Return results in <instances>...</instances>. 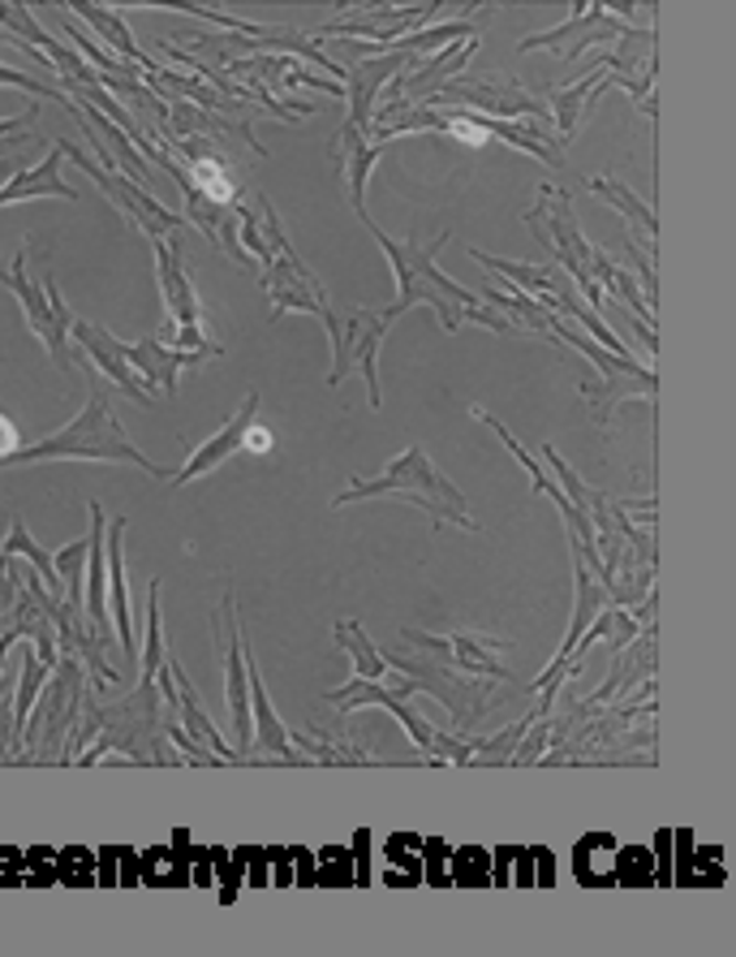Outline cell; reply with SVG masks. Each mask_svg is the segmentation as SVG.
I'll return each mask as SVG.
<instances>
[{"instance_id":"cell-1","label":"cell","mask_w":736,"mask_h":957,"mask_svg":"<svg viewBox=\"0 0 736 957\" xmlns=\"http://www.w3.org/2000/svg\"><path fill=\"white\" fill-rule=\"evenodd\" d=\"M357 220L366 225V234L380 241V250L392 264V277H396V298H392V316L401 319L410 307H435V316L444 323V332H457L462 323H483V328H496V332H512V323L487 307L478 294H469L465 285H457L453 277L439 272V250L448 246L453 234H439V238L423 241H401L392 238L384 225L371 220L366 207H357Z\"/></svg>"},{"instance_id":"cell-2","label":"cell","mask_w":736,"mask_h":957,"mask_svg":"<svg viewBox=\"0 0 736 957\" xmlns=\"http://www.w3.org/2000/svg\"><path fill=\"white\" fill-rule=\"evenodd\" d=\"M35 462H125V466H138L152 478H173V466L164 462H152L147 453H138V444L125 436V428L116 423L113 414V398H108V384H91V398H86V410L77 414L74 423H65L61 432L43 436L39 444H27V449H13L9 457H0V471L9 466H35Z\"/></svg>"},{"instance_id":"cell-3","label":"cell","mask_w":736,"mask_h":957,"mask_svg":"<svg viewBox=\"0 0 736 957\" xmlns=\"http://www.w3.org/2000/svg\"><path fill=\"white\" fill-rule=\"evenodd\" d=\"M375 496H401L410 501L418 514L435 522V526H462V531H478V518L469 514L465 492L444 475L423 444H410L401 457H392L384 475L375 478H353L345 492L332 501V510H345L353 501H375Z\"/></svg>"},{"instance_id":"cell-4","label":"cell","mask_w":736,"mask_h":957,"mask_svg":"<svg viewBox=\"0 0 736 957\" xmlns=\"http://www.w3.org/2000/svg\"><path fill=\"white\" fill-rule=\"evenodd\" d=\"M551 346H560V350H578L581 359L594 367L599 384H594V380H581V398H585L590 419H594L599 428L612 423V414H616L620 401H629V398L655 401L659 375H655L651 362H637L633 354H612V350L594 346L581 328H573L569 319L556 316V311H551Z\"/></svg>"},{"instance_id":"cell-5","label":"cell","mask_w":736,"mask_h":957,"mask_svg":"<svg viewBox=\"0 0 736 957\" xmlns=\"http://www.w3.org/2000/svg\"><path fill=\"white\" fill-rule=\"evenodd\" d=\"M384 651V647H380ZM387 669H396L401 678L414 681V690L418 694H435L439 703H444V712H448V724H453V733H469V729H478L487 712H491V703H500V694H496V678H478V673H462V669H453L444 656H435V651H384Z\"/></svg>"},{"instance_id":"cell-6","label":"cell","mask_w":736,"mask_h":957,"mask_svg":"<svg viewBox=\"0 0 736 957\" xmlns=\"http://www.w3.org/2000/svg\"><path fill=\"white\" fill-rule=\"evenodd\" d=\"M31 246L35 241L27 238V246L13 255V264L0 268V285L13 289V298L22 302V316H27V328L35 332L48 350V359L56 362V371H74V341H70V328H74V311L65 307L61 289H56V277L48 272V264L31 272Z\"/></svg>"},{"instance_id":"cell-7","label":"cell","mask_w":736,"mask_h":957,"mask_svg":"<svg viewBox=\"0 0 736 957\" xmlns=\"http://www.w3.org/2000/svg\"><path fill=\"white\" fill-rule=\"evenodd\" d=\"M82 699H86V669L74 656H61L39 690L31 717L22 724V759H35V763L56 759L61 763L65 747H70V733L82 717Z\"/></svg>"},{"instance_id":"cell-8","label":"cell","mask_w":736,"mask_h":957,"mask_svg":"<svg viewBox=\"0 0 736 957\" xmlns=\"http://www.w3.org/2000/svg\"><path fill=\"white\" fill-rule=\"evenodd\" d=\"M526 225H530V234L564 264V277L573 280V289H578V298H585V307H603V289L590 277V255H594V246L581 234L569 191H560V186H539V191H535V207L526 212Z\"/></svg>"},{"instance_id":"cell-9","label":"cell","mask_w":736,"mask_h":957,"mask_svg":"<svg viewBox=\"0 0 736 957\" xmlns=\"http://www.w3.org/2000/svg\"><path fill=\"white\" fill-rule=\"evenodd\" d=\"M396 323L392 307H357V311H341L336 319V332L328 337L332 341V371H328V384H345L349 375L357 371L362 384H366V401L371 410L384 405V393H380V341L384 332Z\"/></svg>"},{"instance_id":"cell-10","label":"cell","mask_w":736,"mask_h":957,"mask_svg":"<svg viewBox=\"0 0 736 957\" xmlns=\"http://www.w3.org/2000/svg\"><path fill=\"white\" fill-rule=\"evenodd\" d=\"M211 638H216V660L225 673V699H229L232 738H237V763H255V720H250V681H246V630L237 596L225 591L220 608L211 613Z\"/></svg>"},{"instance_id":"cell-11","label":"cell","mask_w":736,"mask_h":957,"mask_svg":"<svg viewBox=\"0 0 736 957\" xmlns=\"http://www.w3.org/2000/svg\"><path fill=\"white\" fill-rule=\"evenodd\" d=\"M431 104H453V109H465V113H478V117H496V121H539V125H551L547 117V104L535 100L526 86L508 74H483V70H469V74H457L453 82H444ZM426 104V109H431Z\"/></svg>"},{"instance_id":"cell-12","label":"cell","mask_w":736,"mask_h":957,"mask_svg":"<svg viewBox=\"0 0 736 957\" xmlns=\"http://www.w3.org/2000/svg\"><path fill=\"white\" fill-rule=\"evenodd\" d=\"M61 152H65V160H77L82 164V173L108 195V203H113L116 212L143 234V238H152V241H177V234L186 229V220L177 216V212H168L164 203L155 199L152 191H143V186H134L129 177H121V173H108V168H100L91 156H82V147H74L70 138H61L56 143Z\"/></svg>"},{"instance_id":"cell-13","label":"cell","mask_w":736,"mask_h":957,"mask_svg":"<svg viewBox=\"0 0 736 957\" xmlns=\"http://www.w3.org/2000/svg\"><path fill=\"white\" fill-rule=\"evenodd\" d=\"M410 694H418V690H414V681L401 678V673L396 678H353L345 686H336V690H328V703L341 708V717H353L357 708H387L392 717L401 720V729L410 733L414 751L426 759L431 755V742H435V729L410 708Z\"/></svg>"},{"instance_id":"cell-14","label":"cell","mask_w":736,"mask_h":957,"mask_svg":"<svg viewBox=\"0 0 736 957\" xmlns=\"http://www.w3.org/2000/svg\"><path fill=\"white\" fill-rule=\"evenodd\" d=\"M349 52H375V56H366V61H357V65H345V104H349V130H357V134H371V117H375V100H380V91H384L387 82H396L401 74H410V70H418L426 56L418 52H396V48H366V43H353Z\"/></svg>"},{"instance_id":"cell-15","label":"cell","mask_w":736,"mask_h":957,"mask_svg":"<svg viewBox=\"0 0 736 957\" xmlns=\"http://www.w3.org/2000/svg\"><path fill=\"white\" fill-rule=\"evenodd\" d=\"M439 13V4H341V18L323 27V35L332 40H349V35H362L375 48H387V43L405 40L414 31H423L426 22Z\"/></svg>"},{"instance_id":"cell-16","label":"cell","mask_w":736,"mask_h":957,"mask_svg":"<svg viewBox=\"0 0 736 957\" xmlns=\"http://www.w3.org/2000/svg\"><path fill=\"white\" fill-rule=\"evenodd\" d=\"M633 31V22H624L612 4H573V18L564 22V27H556V31H542V35H526L521 40V52H530V48H551V52H560L564 61H578L585 48H594V43H608V40H624Z\"/></svg>"},{"instance_id":"cell-17","label":"cell","mask_w":736,"mask_h":957,"mask_svg":"<svg viewBox=\"0 0 736 957\" xmlns=\"http://www.w3.org/2000/svg\"><path fill=\"white\" fill-rule=\"evenodd\" d=\"M104 535H108V518L104 505L91 501V535H86V583H82V613L91 635L104 642V651L116 647L113 617H108V553H104Z\"/></svg>"},{"instance_id":"cell-18","label":"cell","mask_w":736,"mask_h":957,"mask_svg":"<svg viewBox=\"0 0 736 957\" xmlns=\"http://www.w3.org/2000/svg\"><path fill=\"white\" fill-rule=\"evenodd\" d=\"M401 638L410 642V647H418V651H435V656H444L453 669H462V673H478V678H496V681H508L512 673L500 665V651L508 647L504 638H487V635H423V630H401Z\"/></svg>"},{"instance_id":"cell-19","label":"cell","mask_w":736,"mask_h":957,"mask_svg":"<svg viewBox=\"0 0 736 957\" xmlns=\"http://www.w3.org/2000/svg\"><path fill=\"white\" fill-rule=\"evenodd\" d=\"M159 681V694L177 708V720H186V733L190 738H198L211 755H220L225 763H237V751L229 747V738L211 724V717H207V708L198 703V690H194V681L186 678V669H182V660H177V651H164V678H155Z\"/></svg>"},{"instance_id":"cell-20","label":"cell","mask_w":736,"mask_h":957,"mask_svg":"<svg viewBox=\"0 0 736 957\" xmlns=\"http://www.w3.org/2000/svg\"><path fill=\"white\" fill-rule=\"evenodd\" d=\"M478 43H483V40H465V43H448V48L431 52L418 70H410V74H401V79L392 82V91H387V104L426 109V104H431V95H435L444 82H453L457 74H465V65L474 61Z\"/></svg>"},{"instance_id":"cell-21","label":"cell","mask_w":736,"mask_h":957,"mask_svg":"<svg viewBox=\"0 0 736 957\" xmlns=\"http://www.w3.org/2000/svg\"><path fill=\"white\" fill-rule=\"evenodd\" d=\"M155 246V277H159V298L173 328H203V302L186 272V255L177 241H152Z\"/></svg>"},{"instance_id":"cell-22","label":"cell","mask_w":736,"mask_h":957,"mask_svg":"<svg viewBox=\"0 0 736 957\" xmlns=\"http://www.w3.org/2000/svg\"><path fill=\"white\" fill-rule=\"evenodd\" d=\"M116 350H121V359L129 362V371L143 380V389L147 393H177V380H182V371H194L198 362H207L203 354H186V350H173V346H164V341H155V337H143V341H134V346H121L116 341Z\"/></svg>"},{"instance_id":"cell-23","label":"cell","mask_w":736,"mask_h":957,"mask_svg":"<svg viewBox=\"0 0 736 957\" xmlns=\"http://www.w3.org/2000/svg\"><path fill=\"white\" fill-rule=\"evenodd\" d=\"M259 423V393H246L241 398V405L232 410V419L216 432V436L207 440V444H198L194 449V457L182 466V471H173V478L168 483H194V478H203V475H211L220 462H229L232 453H241L246 449V432Z\"/></svg>"},{"instance_id":"cell-24","label":"cell","mask_w":736,"mask_h":957,"mask_svg":"<svg viewBox=\"0 0 736 957\" xmlns=\"http://www.w3.org/2000/svg\"><path fill=\"white\" fill-rule=\"evenodd\" d=\"M70 337H74L77 350L95 362V375H104V380H108V384H116L125 398H134L138 405H143V410H152V393H147V389H143V380L129 371V362L121 359V350H116V337L108 332V328L74 319Z\"/></svg>"},{"instance_id":"cell-25","label":"cell","mask_w":736,"mask_h":957,"mask_svg":"<svg viewBox=\"0 0 736 957\" xmlns=\"http://www.w3.org/2000/svg\"><path fill=\"white\" fill-rule=\"evenodd\" d=\"M387 147H392V138H366V134H357V130H349L341 125V134L332 138V147H328V156L336 164V173H341V182H345V195H349V207L357 212V207H366V182H371V168H375V160L384 156Z\"/></svg>"},{"instance_id":"cell-26","label":"cell","mask_w":736,"mask_h":957,"mask_svg":"<svg viewBox=\"0 0 736 957\" xmlns=\"http://www.w3.org/2000/svg\"><path fill=\"white\" fill-rule=\"evenodd\" d=\"M125 526L129 522L116 514V522L104 535V553H108V617H113V635L121 642V656L134 665L138 660V638H134V613H129V587H125Z\"/></svg>"},{"instance_id":"cell-27","label":"cell","mask_w":736,"mask_h":957,"mask_svg":"<svg viewBox=\"0 0 736 957\" xmlns=\"http://www.w3.org/2000/svg\"><path fill=\"white\" fill-rule=\"evenodd\" d=\"M61 164H65V152L52 143L39 164L31 168H22V173H13L4 186H0V207H9V203H27V199H61V203H82L77 199V191L65 182V173H61Z\"/></svg>"},{"instance_id":"cell-28","label":"cell","mask_w":736,"mask_h":957,"mask_svg":"<svg viewBox=\"0 0 736 957\" xmlns=\"http://www.w3.org/2000/svg\"><path fill=\"white\" fill-rule=\"evenodd\" d=\"M70 18H82L100 40H104V48L113 52L116 61H129V65H138L143 74L152 70V65H159L152 52H143L138 48V40L129 35V27H125V9H108V4H61Z\"/></svg>"},{"instance_id":"cell-29","label":"cell","mask_w":736,"mask_h":957,"mask_svg":"<svg viewBox=\"0 0 736 957\" xmlns=\"http://www.w3.org/2000/svg\"><path fill=\"white\" fill-rule=\"evenodd\" d=\"M293 747L307 755V763H380L371 747L349 738V717H336V729H323L319 720L293 733Z\"/></svg>"},{"instance_id":"cell-30","label":"cell","mask_w":736,"mask_h":957,"mask_svg":"<svg viewBox=\"0 0 736 957\" xmlns=\"http://www.w3.org/2000/svg\"><path fill=\"white\" fill-rule=\"evenodd\" d=\"M608 86H612V79H608L603 65H594L585 79L569 82V86H556V91H551V113H547V117H551V130L569 143L573 130H578L581 113L590 109V100H599V91H608Z\"/></svg>"},{"instance_id":"cell-31","label":"cell","mask_w":736,"mask_h":957,"mask_svg":"<svg viewBox=\"0 0 736 957\" xmlns=\"http://www.w3.org/2000/svg\"><path fill=\"white\" fill-rule=\"evenodd\" d=\"M590 191L608 203V207H616L620 216L629 220V229H633L629 238H637L642 241V250L655 255L659 220H655V207H651V203H642L629 186H624V182H616V177H590Z\"/></svg>"},{"instance_id":"cell-32","label":"cell","mask_w":736,"mask_h":957,"mask_svg":"<svg viewBox=\"0 0 736 957\" xmlns=\"http://www.w3.org/2000/svg\"><path fill=\"white\" fill-rule=\"evenodd\" d=\"M332 642L353 660V678H387V660L384 651L375 647V638L366 635L357 621H336L332 630Z\"/></svg>"},{"instance_id":"cell-33","label":"cell","mask_w":736,"mask_h":957,"mask_svg":"<svg viewBox=\"0 0 736 957\" xmlns=\"http://www.w3.org/2000/svg\"><path fill=\"white\" fill-rule=\"evenodd\" d=\"M0 557L4 560H18V557H27L31 565H35V574L39 578H48V596L52 599H61L65 596V587H61V574H56V560L48 557L43 548H39L35 539H31V531H27V522L13 514V526H9V535H4V544H0Z\"/></svg>"},{"instance_id":"cell-34","label":"cell","mask_w":736,"mask_h":957,"mask_svg":"<svg viewBox=\"0 0 736 957\" xmlns=\"http://www.w3.org/2000/svg\"><path fill=\"white\" fill-rule=\"evenodd\" d=\"M483 302H487V307H500V311H508V316H512V319H508L512 328L539 332L542 341H551V311H547L542 302H535V298H526V294H500L496 285H487Z\"/></svg>"},{"instance_id":"cell-35","label":"cell","mask_w":736,"mask_h":957,"mask_svg":"<svg viewBox=\"0 0 736 957\" xmlns=\"http://www.w3.org/2000/svg\"><path fill=\"white\" fill-rule=\"evenodd\" d=\"M48 665L39 660L35 651H27L22 656V686H18V699H13V729H18V738H22V724L31 717V708H35L39 690H43V681H48Z\"/></svg>"},{"instance_id":"cell-36","label":"cell","mask_w":736,"mask_h":957,"mask_svg":"<svg viewBox=\"0 0 736 957\" xmlns=\"http://www.w3.org/2000/svg\"><path fill=\"white\" fill-rule=\"evenodd\" d=\"M620 255H624V268H629V272H637V289H642L646 307L655 311V255H651V250H642V246H633V238H629V234L620 238Z\"/></svg>"},{"instance_id":"cell-37","label":"cell","mask_w":736,"mask_h":957,"mask_svg":"<svg viewBox=\"0 0 736 957\" xmlns=\"http://www.w3.org/2000/svg\"><path fill=\"white\" fill-rule=\"evenodd\" d=\"M35 117H39V104H31L27 113H18V117H0V160L13 156L18 147H27V143H35Z\"/></svg>"},{"instance_id":"cell-38","label":"cell","mask_w":736,"mask_h":957,"mask_svg":"<svg viewBox=\"0 0 736 957\" xmlns=\"http://www.w3.org/2000/svg\"><path fill=\"white\" fill-rule=\"evenodd\" d=\"M0 86H13V91H31L39 100H56L65 113L74 109V100L61 91V86H52V82L35 79V74H27V70H13V65H0Z\"/></svg>"},{"instance_id":"cell-39","label":"cell","mask_w":736,"mask_h":957,"mask_svg":"<svg viewBox=\"0 0 736 957\" xmlns=\"http://www.w3.org/2000/svg\"><path fill=\"white\" fill-rule=\"evenodd\" d=\"M241 453H271V432H263L259 423L246 432V449Z\"/></svg>"},{"instance_id":"cell-40","label":"cell","mask_w":736,"mask_h":957,"mask_svg":"<svg viewBox=\"0 0 736 957\" xmlns=\"http://www.w3.org/2000/svg\"><path fill=\"white\" fill-rule=\"evenodd\" d=\"M13 449H18V428H13V423L0 414V457H9Z\"/></svg>"},{"instance_id":"cell-41","label":"cell","mask_w":736,"mask_h":957,"mask_svg":"<svg viewBox=\"0 0 736 957\" xmlns=\"http://www.w3.org/2000/svg\"><path fill=\"white\" fill-rule=\"evenodd\" d=\"M366 841H371V833L362 829V833H357V884H371V872H366Z\"/></svg>"}]
</instances>
